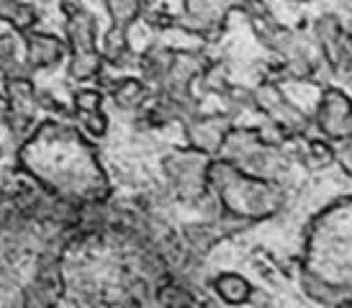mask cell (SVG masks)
Wrapping results in <instances>:
<instances>
[{
    "instance_id": "e0dca14e",
    "label": "cell",
    "mask_w": 352,
    "mask_h": 308,
    "mask_svg": "<svg viewBox=\"0 0 352 308\" xmlns=\"http://www.w3.org/2000/svg\"><path fill=\"white\" fill-rule=\"evenodd\" d=\"M0 72L8 75H21L23 69L19 65V54H16V44L10 36H0Z\"/></svg>"
},
{
    "instance_id": "7c38bea8",
    "label": "cell",
    "mask_w": 352,
    "mask_h": 308,
    "mask_svg": "<svg viewBox=\"0 0 352 308\" xmlns=\"http://www.w3.org/2000/svg\"><path fill=\"white\" fill-rule=\"evenodd\" d=\"M214 290L219 293V298L226 303H245L252 296V288L242 275L234 272H221L214 278Z\"/></svg>"
},
{
    "instance_id": "52a82bcc",
    "label": "cell",
    "mask_w": 352,
    "mask_h": 308,
    "mask_svg": "<svg viewBox=\"0 0 352 308\" xmlns=\"http://www.w3.org/2000/svg\"><path fill=\"white\" fill-rule=\"evenodd\" d=\"M6 111L10 116H19V118H29L34 121L36 118V111H39V93L31 82L26 72L21 75H8L6 77Z\"/></svg>"
},
{
    "instance_id": "277c9868",
    "label": "cell",
    "mask_w": 352,
    "mask_h": 308,
    "mask_svg": "<svg viewBox=\"0 0 352 308\" xmlns=\"http://www.w3.org/2000/svg\"><path fill=\"white\" fill-rule=\"evenodd\" d=\"M316 126L329 139H347L352 136V100L342 90L329 87L322 96L319 111H316Z\"/></svg>"
},
{
    "instance_id": "d6986e66",
    "label": "cell",
    "mask_w": 352,
    "mask_h": 308,
    "mask_svg": "<svg viewBox=\"0 0 352 308\" xmlns=\"http://www.w3.org/2000/svg\"><path fill=\"white\" fill-rule=\"evenodd\" d=\"M100 90L96 87H88V90H78L75 93V111H98L100 108Z\"/></svg>"
},
{
    "instance_id": "2e32d148",
    "label": "cell",
    "mask_w": 352,
    "mask_h": 308,
    "mask_svg": "<svg viewBox=\"0 0 352 308\" xmlns=\"http://www.w3.org/2000/svg\"><path fill=\"white\" fill-rule=\"evenodd\" d=\"M332 157H334V152L324 144V142H319V139H314V142H306V144H303L301 160L309 164V167H324V164L332 162Z\"/></svg>"
},
{
    "instance_id": "ac0fdd59",
    "label": "cell",
    "mask_w": 352,
    "mask_h": 308,
    "mask_svg": "<svg viewBox=\"0 0 352 308\" xmlns=\"http://www.w3.org/2000/svg\"><path fill=\"white\" fill-rule=\"evenodd\" d=\"M78 113V124L80 129L85 131V134L90 136H103L106 134V129H108V121H106V116H103V111H75Z\"/></svg>"
},
{
    "instance_id": "8fae6325",
    "label": "cell",
    "mask_w": 352,
    "mask_h": 308,
    "mask_svg": "<svg viewBox=\"0 0 352 308\" xmlns=\"http://www.w3.org/2000/svg\"><path fill=\"white\" fill-rule=\"evenodd\" d=\"M111 98H113V103H116L118 108H124V111L142 108L144 98H147V87H144V82L137 80V77H124V80L113 82Z\"/></svg>"
},
{
    "instance_id": "4fadbf2b",
    "label": "cell",
    "mask_w": 352,
    "mask_h": 308,
    "mask_svg": "<svg viewBox=\"0 0 352 308\" xmlns=\"http://www.w3.org/2000/svg\"><path fill=\"white\" fill-rule=\"evenodd\" d=\"M100 54H103V62H111V65H126V59L131 57V52H129V41H126V29L124 26H111L108 34L103 36V49H100Z\"/></svg>"
},
{
    "instance_id": "5bb4252c",
    "label": "cell",
    "mask_w": 352,
    "mask_h": 308,
    "mask_svg": "<svg viewBox=\"0 0 352 308\" xmlns=\"http://www.w3.org/2000/svg\"><path fill=\"white\" fill-rule=\"evenodd\" d=\"M100 69H103V54L98 49L93 52H75L72 62H69V77L78 82H88V80H98Z\"/></svg>"
},
{
    "instance_id": "6da1fadb",
    "label": "cell",
    "mask_w": 352,
    "mask_h": 308,
    "mask_svg": "<svg viewBox=\"0 0 352 308\" xmlns=\"http://www.w3.org/2000/svg\"><path fill=\"white\" fill-rule=\"evenodd\" d=\"M206 183H208V190H214L219 203L224 206V213L247 223L278 213L285 201L278 183L265 180V177H254V175L239 170L226 160L208 162Z\"/></svg>"
},
{
    "instance_id": "9a60e30c",
    "label": "cell",
    "mask_w": 352,
    "mask_h": 308,
    "mask_svg": "<svg viewBox=\"0 0 352 308\" xmlns=\"http://www.w3.org/2000/svg\"><path fill=\"white\" fill-rule=\"evenodd\" d=\"M103 3H106V8H108V13H111V19H113V23L129 29V26L139 19L144 0H103Z\"/></svg>"
},
{
    "instance_id": "ba28073f",
    "label": "cell",
    "mask_w": 352,
    "mask_h": 308,
    "mask_svg": "<svg viewBox=\"0 0 352 308\" xmlns=\"http://www.w3.org/2000/svg\"><path fill=\"white\" fill-rule=\"evenodd\" d=\"M65 57V41H59L52 34L39 31H26V65L34 69L54 67L59 59Z\"/></svg>"
},
{
    "instance_id": "8992f818",
    "label": "cell",
    "mask_w": 352,
    "mask_h": 308,
    "mask_svg": "<svg viewBox=\"0 0 352 308\" xmlns=\"http://www.w3.org/2000/svg\"><path fill=\"white\" fill-rule=\"evenodd\" d=\"M229 129H232V124H229V118H224V116H206V118L190 116L186 121L188 142H190L193 149H198V152L204 154L219 152Z\"/></svg>"
},
{
    "instance_id": "5b68a950",
    "label": "cell",
    "mask_w": 352,
    "mask_h": 308,
    "mask_svg": "<svg viewBox=\"0 0 352 308\" xmlns=\"http://www.w3.org/2000/svg\"><path fill=\"white\" fill-rule=\"evenodd\" d=\"M242 0H186V19L183 26L193 34L211 36L214 31L224 26L226 13L232 8H239Z\"/></svg>"
},
{
    "instance_id": "ffe728a7",
    "label": "cell",
    "mask_w": 352,
    "mask_h": 308,
    "mask_svg": "<svg viewBox=\"0 0 352 308\" xmlns=\"http://www.w3.org/2000/svg\"><path fill=\"white\" fill-rule=\"evenodd\" d=\"M3 116H6V103L0 100V121H3Z\"/></svg>"
},
{
    "instance_id": "7a4b0ae2",
    "label": "cell",
    "mask_w": 352,
    "mask_h": 308,
    "mask_svg": "<svg viewBox=\"0 0 352 308\" xmlns=\"http://www.w3.org/2000/svg\"><path fill=\"white\" fill-rule=\"evenodd\" d=\"M206 157L208 154L190 146V149H177L165 160V173L180 201L196 203L208 192V183H206L208 160Z\"/></svg>"
},
{
    "instance_id": "30bf717a",
    "label": "cell",
    "mask_w": 352,
    "mask_h": 308,
    "mask_svg": "<svg viewBox=\"0 0 352 308\" xmlns=\"http://www.w3.org/2000/svg\"><path fill=\"white\" fill-rule=\"evenodd\" d=\"M173 57H175V52H170L167 47H152L144 52V57H142V75L144 80L149 82H155V85H162V80H165L167 69L173 65Z\"/></svg>"
},
{
    "instance_id": "9c48e42d",
    "label": "cell",
    "mask_w": 352,
    "mask_h": 308,
    "mask_svg": "<svg viewBox=\"0 0 352 308\" xmlns=\"http://www.w3.org/2000/svg\"><path fill=\"white\" fill-rule=\"evenodd\" d=\"M0 21L10 23L16 31L26 34L39 23V13L29 3H21V0H0Z\"/></svg>"
},
{
    "instance_id": "3957f363",
    "label": "cell",
    "mask_w": 352,
    "mask_h": 308,
    "mask_svg": "<svg viewBox=\"0 0 352 308\" xmlns=\"http://www.w3.org/2000/svg\"><path fill=\"white\" fill-rule=\"evenodd\" d=\"M252 100L263 108L270 118H275V126L283 129L285 134L301 136L303 131L309 129V124H311V118L303 116L296 106H291V103L280 96V90L275 85H260Z\"/></svg>"
}]
</instances>
